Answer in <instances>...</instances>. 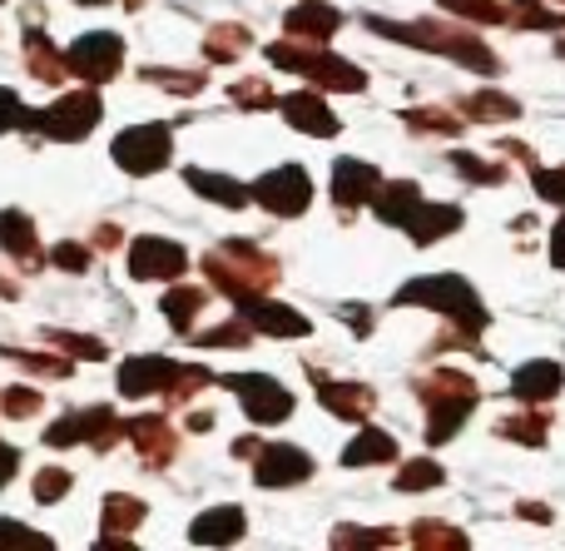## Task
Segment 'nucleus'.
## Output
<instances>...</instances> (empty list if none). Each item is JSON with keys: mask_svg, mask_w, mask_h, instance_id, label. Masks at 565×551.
<instances>
[{"mask_svg": "<svg viewBox=\"0 0 565 551\" xmlns=\"http://www.w3.org/2000/svg\"><path fill=\"white\" fill-rule=\"evenodd\" d=\"M397 308L407 304H422V308H437V314H447L451 324L461 328V333L477 338L481 328H487V308H481L477 288L467 284V278L457 274H431V278H412V284H402V294L392 298Z\"/></svg>", "mask_w": 565, "mask_h": 551, "instance_id": "obj_1", "label": "nucleus"}, {"mask_svg": "<svg viewBox=\"0 0 565 551\" xmlns=\"http://www.w3.org/2000/svg\"><path fill=\"white\" fill-rule=\"evenodd\" d=\"M367 30H377V35H392V40H407V45H422V50H441V55L461 60V65L481 70V75H497L501 60L491 55L481 40L461 35V30H451L447 20H417V25H397V20H377L367 15Z\"/></svg>", "mask_w": 565, "mask_h": 551, "instance_id": "obj_2", "label": "nucleus"}, {"mask_svg": "<svg viewBox=\"0 0 565 551\" xmlns=\"http://www.w3.org/2000/svg\"><path fill=\"white\" fill-rule=\"evenodd\" d=\"M204 274L214 288H224L228 298L244 294H268L278 284V264L254 244H218L214 254H204Z\"/></svg>", "mask_w": 565, "mask_h": 551, "instance_id": "obj_3", "label": "nucleus"}, {"mask_svg": "<svg viewBox=\"0 0 565 551\" xmlns=\"http://www.w3.org/2000/svg\"><path fill=\"white\" fill-rule=\"evenodd\" d=\"M268 60H274L278 70H292V75H308L312 85L322 89H362L367 85V75H362L358 65H348L342 55H328V50L308 45V40H282V45H268Z\"/></svg>", "mask_w": 565, "mask_h": 551, "instance_id": "obj_4", "label": "nucleus"}, {"mask_svg": "<svg viewBox=\"0 0 565 551\" xmlns=\"http://www.w3.org/2000/svg\"><path fill=\"white\" fill-rule=\"evenodd\" d=\"M99 115H105V105H99L95 89H70V95H60L55 105L35 109V115H30V129H40L45 139H85L89 129L99 125Z\"/></svg>", "mask_w": 565, "mask_h": 551, "instance_id": "obj_5", "label": "nucleus"}, {"mask_svg": "<svg viewBox=\"0 0 565 551\" xmlns=\"http://www.w3.org/2000/svg\"><path fill=\"white\" fill-rule=\"evenodd\" d=\"M109 155H115V165L125 169V174H154V169H164L169 155H174V135H169V125H135L115 139Z\"/></svg>", "mask_w": 565, "mask_h": 551, "instance_id": "obj_6", "label": "nucleus"}, {"mask_svg": "<svg viewBox=\"0 0 565 551\" xmlns=\"http://www.w3.org/2000/svg\"><path fill=\"white\" fill-rule=\"evenodd\" d=\"M125 433H129V423H119L109 407H85V413H70V417H60L55 427H45V443L50 447H75V443L115 447Z\"/></svg>", "mask_w": 565, "mask_h": 551, "instance_id": "obj_7", "label": "nucleus"}, {"mask_svg": "<svg viewBox=\"0 0 565 551\" xmlns=\"http://www.w3.org/2000/svg\"><path fill=\"white\" fill-rule=\"evenodd\" d=\"M65 55H70V75H79L85 85H105L125 65V40L109 35V30H95V35H79Z\"/></svg>", "mask_w": 565, "mask_h": 551, "instance_id": "obj_8", "label": "nucleus"}, {"mask_svg": "<svg viewBox=\"0 0 565 551\" xmlns=\"http://www.w3.org/2000/svg\"><path fill=\"white\" fill-rule=\"evenodd\" d=\"M224 383L244 398V413L254 417L258 427H264V423H282V417L292 413V393L278 383V378H268V373H228Z\"/></svg>", "mask_w": 565, "mask_h": 551, "instance_id": "obj_9", "label": "nucleus"}, {"mask_svg": "<svg viewBox=\"0 0 565 551\" xmlns=\"http://www.w3.org/2000/svg\"><path fill=\"white\" fill-rule=\"evenodd\" d=\"M254 199L268 209V214L292 219V214H302V209L312 204V179H308V169L282 165V169H274V174H258Z\"/></svg>", "mask_w": 565, "mask_h": 551, "instance_id": "obj_10", "label": "nucleus"}, {"mask_svg": "<svg viewBox=\"0 0 565 551\" xmlns=\"http://www.w3.org/2000/svg\"><path fill=\"white\" fill-rule=\"evenodd\" d=\"M184 268H189V254L174 239H135V244H129V274H135L139 284L179 278Z\"/></svg>", "mask_w": 565, "mask_h": 551, "instance_id": "obj_11", "label": "nucleus"}, {"mask_svg": "<svg viewBox=\"0 0 565 551\" xmlns=\"http://www.w3.org/2000/svg\"><path fill=\"white\" fill-rule=\"evenodd\" d=\"M234 304H238V318H248V324H254V333H274V338L312 333V324L298 314V308L278 304V298H268V294H244V298H234Z\"/></svg>", "mask_w": 565, "mask_h": 551, "instance_id": "obj_12", "label": "nucleus"}, {"mask_svg": "<svg viewBox=\"0 0 565 551\" xmlns=\"http://www.w3.org/2000/svg\"><path fill=\"white\" fill-rule=\"evenodd\" d=\"M184 363H169V358H129L119 368V393L125 398H149V393H174Z\"/></svg>", "mask_w": 565, "mask_h": 551, "instance_id": "obj_13", "label": "nucleus"}, {"mask_svg": "<svg viewBox=\"0 0 565 551\" xmlns=\"http://www.w3.org/2000/svg\"><path fill=\"white\" fill-rule=\"evenodd\" d=\"M254 473L264 487H298L312 477V457L298 453V447H288V443H278V447H264V453H258Z\"/></svg>", "mask_w": 565, "mask_h": 551, "instance_id": "obj_14", "label": "nucleus"}, {"mask_svg": "<svg viewBox=\"0 0 565 551\" xmlns=\"http://www.w3.org/2000/svg\"><path fill=\"white\" fill-rule=\"evenodd\" d=\"M382 189V174L362 159H338L332 165V199L338 209H358V204H372V194Z\"/></svg>", "mask_w": 565, "mask_h": 551, "instance_id": "obj_15", "label": "nucleus"}, {"mask_svg": "<svg viewBox=\"0 0 565 551\" xmlns=\"http://www.w3.org/2000/svg\"><path fill=\"white\" fill-rule=\"evenodd\" d=\"M282 30H288L292 40L322 45L328 35H338V30H342V15L332 6H322V0H302V6H292L288 15H282Z\"/></svg>", "mask_w": 565, "mask_h": 551, "instance_id": "obj_16", "label": "nucleus"}, {"mask_svg": "<svg viewBox=\"0 0 565 551\" xmlns=\"http://www.w3.org/2000/svg\"><path fill=\"white\" fill-rule=\"evenodd\" d=\"M318 398H322V407H328L332 417H342V423H367V413L377 407L372 388H362V383H332V378H318Z\"/></svg>", "mask_w": 565, "mask_h": 551, "instance_id": "obj_17", "label": "nucleus"}, {"mask_svg": "<svg viewBox=\"0 0 565 551\" xmlns=\"http://www.w3.org/2000/svg\"><path fill=\"white\" fill-rule=\"evenodd\" d=\"M129 437H135L139 457H145L149 467H169V463H174V453H179V437H174V427H169L159 413L135 417V423H129Z\"/></svg>", "mask_w": 565, "mask_h": 551, "instance_id": "obj_18", "label": "nucleus"}, {"mask_svg": "<svg viewBox=\"0 0 565 551\" xmlns=\"http://www.w3.org/2000/svg\"><path fill=\"white\" fill-rule=\"evenodd\" d=\"M278 109H282V119H288L292 129H302V135H318V139L338 135V115L328 109V99H322V95H308V89H302V95L282 99Z\"/></svg>", "mask_w": 565, "mask_h": 551, "instance_id": "obj_19", "label": "nucleus"}, {"mask_svg": "<svg viewBox=\"0 0 565 551\" xmlns=\"http://www.w3.org/2000/svg\"><path fill=\"white\" fill-rule=\"evenodd\" d=\"M0 248H6L20 268H30V274L45 264V258H40L35 224H30V214H20V209H6V214H0Z\"/></svg>", "mask_w": 565, "mask_h": 551, "instance_id": "obj_20", "label": "nucleus"}, {"mask_svg": "<svg viewBox=\"0 0 565 551\" xmlns=\"http://www.w3.org/2000/svg\"><path fill=\"white\" fill-rule=\"evenodd\" d=\"M25 70L40 85H60V80H70V55L50 45L40 25H25Z\"/></svg>", "mask_w": 565, "mask_h": 551, "instance_id": "obj_21", "label": "nucleus"}, {"mask_svg": "<svg viewBox=\"0 0 565 551\" xmlns=\"http://www.w3.org/2000/svg\"><path fill=\"white\" fill-rule=\"evenodd\" d=\"M565 388V373H561V363H521L516 368V378H511V393L521 398V403H546V398H556Z\"/></svg>", "mask_w": 565, "mask_h": 551, "instance_id": "obj_22", "label": "nucleus"}, {"mask_svg": "<svg viewBox=\"0 0 565 551\" xmlns=\"http://www.w3.org/2000/svg\"><path fill=\"white\" fill-rule=\"evenodd\" d=\"M402 229H407L417 244H437V239H447L461 229V209L457 204H417Z\"/></svg>", "mask_w": 565, "mask_h": 551, "instance_id": "obj_23", "label": "nucleus"}, {"mask_svg": "<svg viewBox=\"0 0 565 551\" xmlns=\"http://www.w3.org/2000/svg\"><path fill=\"white\" fill-rule=\"evenodd\" d=\"M238 537H244V512L238 507H214V512H204L189 527V542L194 547H228Z\"/></svg>", "mask_w": 565, "mask_h": 551, "instance_id": "obj_24", "label": "nucleus"}, {"mask_svg": "<svg viewBox=\"0 0 565 551\" xmlns=\"http://www.w3.org/2000/svg\"><path fill=\"white\" fill-rule=\"evenodd\" d=\"M417 204H422V189L412 184V179H387V184L372 194V209H377V219H382V224H397V229L407 224Z\"/></svg>", "mask_w": 565, "mask_h": 551, "instance_id": "obj_25", "label": "nucleus"}, {"mask_svg": "<svg viewBox=\"0 0 565 551\" xmlns=\"http://www.w3.org/2000/svg\"><path fill=\"white\" fill-rule=\"evenodd\" d=\"M184 179H189V189H199L204 199H214V204H224V209H244L248 199H254V189H244L228 174H214V169H184Z\"/></svg>", "mask_w": 565, "mask_h": 551, "instance_id": "obj_26", "label": "nucleus"}, {"mask_svg": "<svg viewBox=\"0 0 565 551\" xmlns=\"http://www.w3.org/2000/svg\"><path fill=\"white\" fill-rule=\"evenodd\" d=\"M417 393H422V403H451V398H477V378L471 373H461V368H437L431 378H422L417 383Z\"/></svg>", "mask_w": 565, "mask_h": 551, "instance_id": "obj_27", "label": "nucleus"}, {"mask_svg": "<svg viewBox=\"0 0 565 551\" xmlns=\"http://www.w3.org/2000/svg\"><path fill=\"white\" fill-rule=\"evenodd\" d=\"M471 407H477V398H451V403H431V417H427V443L441 447L457 437V427L471 417Z\"/></svg>", "mask_w": 565, "mask_h": 551, "instance_id": "obj_28", "label": "nucleus"}, {"mask_svg": "<svg viewBox=\"0 0 565 551\" xmlns=\"http://www.w3.org/2000/svg\"><path fill=\"white\" fill-rule=\"evenodd\" d=\"M392 457H397V443L387 433H377V427H367L358 443L342 447V467H377V463H392Z\"/></svg>", "mask_w": 565, "mask_h": 551, "instance_id": "obj_29", "label": "nucleus"}, {"mask_svg": "<svg viewBox=\"0 0 565 551\" xmlns=\"http://www.w3.org/2000/svg\"><path fill=\"white\" fill-rule=\"evenodd\" d=\"M209 304V288H174V294H164V318H169V328L174 333H194V318H199V308Z\"/></svg>", "mask_w": 565, "mask_h": 551, "instance_id": "obj_30", "label": "nucleus"}, {"mask_svg": "<svg viewBox=\"0 0 565 551\" xmlns=\"http://www.w3.org/2000/svg\"><path fill=\"white\" fill-rule=\"evenodd\" d=\"M145 517H149V507L139 502V497H129V492H109V497H105V537L135 532Z\"/></svg>", "mask_w": 565, "mask_h": 551, "instance_id": "obj_31", "label": "nucleus"}, {"mask_svg": "<svg viewBox=\"0 0 565 551\" xmlns=\"http://www.w3.org/2000/svg\"><path fill=\"white\" fill-rule=\"evenodd\" d=\"M461 119H467V115H451V109H441V105L402 109V125H407V129H422V135H461Z\"/></svg>", "mask_w": 565, "mask_h": 551, "instance_id": "obj_32", "label": "nucleus"}, {"mask_svg": "<svg viewBox=\"0 0 565 551\" xmlns=\"http://www.w3.org/2000/svg\"><path fill=\"white\" fill-rule=\"evenodd\" d=\"M461 115L497 125V119H516V115H521V105H516V99H507V95H497V89H487V95L461 99Z\"/></svg>", "mask_w": 565, "mask_h": 551, "instance_id": "obj_33", "label": "nucleus"}, {"mask_svg": "<svg viewBox=\"0 0 565 551\" xmlns=\"http://www.w3.org/2000/svg\"><path fill=\"white\" fill-rule=\"evenodd\" d=\"M244 50H248V30L244 25H214L209 30V40H204V55L218 60V65H224V60H238Z\"/></svg>", "mask_w": 565, "mask_h": 551, "instance_id": "obj_34", "label": "nucleus"}, {"mask_svg": "<svg viewBox=\"0 0 565 551\" xmlns=\"http://www.w3.org/2000/svg\"><path fill=\"white\" fill-rule=\"evenodd\" d=\"M6 358L10 363H20V368H30V373H45V378H70L75 373V358L70 353H20V348H6Z\"/></svg>", "mask_w": 565, "mask_h": 551, "instance_id": "obj_35", "label": "nucleus"}, {"mask_svg": "<svg viewBox=\"0 0 565 551\" xmlns=\"http://www.w3.org/2000/svg\"><path fill=\"white\" fill-rule=\"evenodd\" d=\"M412 542L422 551H467V532H451L447 522H417L412 527Z\"/></svg>", "mask_w": 565, "mask_h": 551, "instance_id": "obj_36", "label": "nucleus"}, {"mask_svg": "<svg viewBox=\"0 0 565 551\" xmlns=\"http://www.w3.org/2000/svg\"><path fill=\"white\" fill-rule=\"evenodd\" d=\"M199 348H248L254 343V324L238 318V324H218V328H204V333H189Z\"/></svg>", "mask_w": 565, "mask_h": 551, "instance_id": "obj_37", "label": "nucleus"}, {"mask_svg": "<svg viewBox=\"0 0 565 551\" xmlns=\"http://www.w3.org/2000/svg\"><path fill=\"white\" fill-rule=\"evenodd\" d=\"M501 437H511V443H526V447H541L551 433V417L546 413H531V417H507V423L497 427Z\"/></svg>", "mask_w": 565, "mask_h": 551, "instance_id": "obj_38", "label": "nucleus"}, {"mask_svg": "<svg viewBox=\"0 0 565 551\" xmlns=\"http://www.w3.org/2000/svg\"><path fill=\"white\" fill-rule=\"evenodd\" d=\"M441 10H457V15L477 20V25H501V20H511V10L501 6V0H437Z\"/></svg>", "mask_w": 565, "mask_h": 551, "instance_id": "obj_39", "label": "nucleus"}, {"mask_svg": "<svg viewBox=\"0 0 565 551\" xmlns=\"http://www.w3.org/2000/svg\"><path fill=\"white\" fill-rule=\"evenodd\" d=\"M441 467L431 463V457H417V463H407L397 473V492H427V487H441Z\"/></svg>", "mask_w": 565, "mask_h": 551, "instance_id": "obj_40", "label": "nucleus"}, {"mask_svg": "<svg viewBox=\"0 0 565 551\" xmlns=\"http://www.w3.org/2000/svg\"><path fill=\"white\" fill-rule=\"evenodd\" d=\"M149 85H164L174 95H189V89H204V70H164V65H145Z\"/></svg>", "mask_w": 565, "mask_h": 551, "instance_id": "obj_41", "label": "nucleus"}, {"mask_svg": "<svg viewBox=\"0 0 565 551\" xmlns=\"http://www.w3.org/2000/svg\"><path fill=\"white\" fill-rule=\"evenodd\" d=\"M511 20L516 25H531V30H565V15H551L546 6H536V0H507Z\"/></svg>", "mask_w": 565, "mask_h": 551, "instance_id": "obj_42", "label": "nucleus"}, {"mask_svg": "<svg viewBox=\"0 0 565 551\" xmlns=\"http://www.w3.org/2000/svg\"><path fill=\"white\" fill-rule=\"evenodd\" d=\"M45 343H50V348H60V353H70V358H85V363H95V358H105V343H99V338L55 333V328H50V333H45Z\"/></svg>", "mask_w": 565, "mask_h": 551, "instance_id": "obj_43", "label": "nucleus"}, {"mask_svg": "<svg viewBox=\"0 0 565 551\" xmlns=\"http://www.w3.org/2000/svg\"><path fill=\"white\" fill-rule=\"evenodd\" d=\"M451 165H457L471 184H501V179H507V169H501V165H487V159L467 155V149H457V155H451Z\"/></svg>", "mask_w": 565, "mask_h": 551, "instance_id": "obj_44", "label": "nucleus"}, {"mask_svg": "<svg viewBox=\"0 0 565 551\" xmlns=\"http://www.w3.org/2000/svg\"><path fill=\"white\" fill-rule=\"evenodd\" d=\"M397 532H372V527H338L332 547H392Z\"/></svg>", "mask_w": 565, "mask_h": 551, "instance_id": "obj_45", "label": "nucleus"}, {"mask_svg": "<svg viewBox=\"0 0 565 551\" xmlns=\"http://www.w3.org/2000/svg\"><path fill=\"white\" fill-rule=\"evenodd\" d=\"M0 547H10V551H50V537L30 532V527H20V522H0Z\"/></svg>", "mask_w": 565, "mask_h": 551, "instance_id": "obj_46", "label": "nucleus"}, {"mask_svg": "<svg viewBox=\"0 0 565 551\" xmlns=\"http://www.w3.org/2000/svg\"><path fill=\"white\" fill-rule=\"evenodd\" d=\"M0 413L6 417H30V413H40V393L35 388H6V393H0Z\"/></svg>", "mask_w": 565, "mask_h": 551, "instance_id": "obj_47", "label": "nucleus"}, {"mask_svg": "<svg viewBox=\"0 0 565 551\" xmlns=\"http://www.w3.org/2000/svg\"><path fill=\"white\" fill-rule=\"evenodd\" d=\"M70 492V473L65 467H45V473H35V502H60V497Z\"/></svg>", "mask_w": 565, "mask_h": 551, "instance_id": "obj_48", "label": "nucleus"}, {"mask_svg": "<svg viewBox=\"0 0 565 551\" xmlns=\"http://www.w3.org/2000/svg\"><path fill=\"white\" fill-rule=\"evenodd\" d=\"M228 95H234V105H244V109H268V105H274V89H268V80H238Z\"/></svg>", "mask_w": 565, "mask_h": 551, "instance_id": "obj_49", "label": "nucleus"}, {"mask_svg": "<svg viewBox=\"0 0 565 551\" xmlns=\"http://www.w3.org/2000/svg\"><path fill=\"white\" fill-rule=\"evenodd\" d=\"M50 264H55V268H65V274H85V268L95 264V258H89V248H85V244H70V239H65V244H55V254H50Z\"/></svg>", "mask_w": 565, "mask_h": 551, "instance_id": "obj_50", "label": "nucleus"}, {"mask_svg": "<svg viewBox=\"0 0 565 551\" xmlns=\"http://www.w3.org/2000/svg\"><path fill=\"white\" fill-rule=\"evenodd\" d=\"M30 115H35V109L20 105L15 89H0V135H6V129H30Z\"/></svg>", "mask_w": 565, "mask_h": 551, "instance_id": "obj_51", "label": "nucleus"}, {"mask_svg": "<svg viewBox=\"0 0 565 551\" xmlns=\"http://www.w3.org/2000/svg\"><path fill=\"white\" fill-rule=\"evenodd\" d=\"M536 194L551 204H565V169H536Z\"/></svg>", "mask_w": 565, "mask_h": 551, "instance_id": "obj_52", "label": "nucleus"}, {"mask_svg": "<svg viewBox=\"0 0 565 551\" xmlns=\"http://www.w3.org/2000/svg\"><path fill=\"white\" fill-rule=\"evenodd\" d=\"M338 314H342V324H352V328H358V333H372V314H367V308H358V304H342Z\"/></svg>", "mask_w": 565, "mask_h": 551, "instance_id": "obj_53", "label": "nucleus"}, {"mask_svg": "<svg viewBox=\"0 0 565 551\" xmlns=\"http://www.w3.org/2000/svg\"><path fill=\"white\" fill-rule=\"evenodd\" d=\"M15 467H20V453H15V447L0 443V487H6L10 477H15Z\"/></svg>", "mask_w": 565, "mask_h": 551, "instance_id": "obj_54", "label": "nucleus"}, {"mask_svg": "<svg viewBox=\"0 0 565 551\" xmlns=\"http://www.w3.org/2000/svg\"><path fill=\"white\" fill-rule=\"evenodd\" d=\"M551 258H556V268H565V219L551 229Z\"/></svg>", "mask_w": 565, "mask_h": 551, "instance_id": "obj_55", "label": "nucleus"}, {"mask_svg": "<svg viewBox=\"0 0 565 551\" xmlns=\"http://www.w3.org/2000/svg\"><path fill=\"white\" fill-rule=\"evenodd\" d=\"M119 239H125V234H119L115 224H99V229H95V248H115Z\"/></svg>", "mask_w": 565, "mask_h": 551, "instance_id": "obj_56", "label": "nucleus"}, {"mask_svg": "<svg viewBox=\"0 0 565 551\" xmlns=\"http://www.w3.org/2000/svg\"><path fill=\"white\" fill-rule=\"evenodd\" d=\"M521 517H531V522H551V507H541V502H521Z\"/></svg>", "mask_w": 565, "mask_h": 551, "instance_id": "obj_57", "label": "nucleus"}, {"mask_svg": "<svg viewBox=\"0 0 565 551\" xmlns=\"http://www.w3.org/2000/svg\"><path fill=\"white\" fill-rule=\"evenodd\" d=\"M258 453H264V447H258V443H254V437H244V443H238V447H234V457H258Z\"/></svg>", "mask_w": 565, "mask_h": 551, "instance_id": "obj_58", "label": "nucleus"}, {"mask_svg": "<svg viewBox=\"0 0 565 551\" xmlns=\"http://www.w3.org/2000/svg\"><path fill=\"white\" fill-rule=\"evenodd\" d=\"M15 294H20V284H15V278L0 274V298H15Z\"/></svg>", "mask_w": 565, "mask_h": 551, "instance_id": "obj_59", "label": "nucleus"}, {"mask_svg": "<svg viewBox=\"0 0 565 551\" xmlns=\"http://www.w3.org/2000/svg\"><path fill=\"white\" fill-rule=\"evenodd\" d=\"M85 6H99V0H85Z\"/></svg>", "mask_w": 565, "mask_h": 551, "instance_id": "obj_60", "label": "nucleus"}]
</instances>
